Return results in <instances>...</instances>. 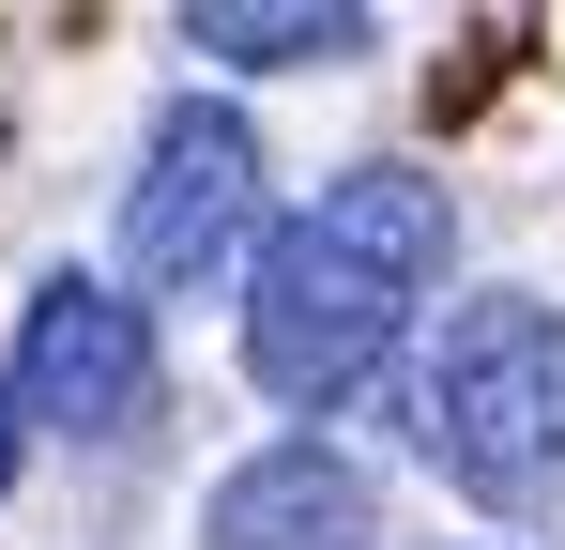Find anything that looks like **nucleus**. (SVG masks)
<instances>
[{"label":"nucleus","mask_w":565,"mask_h":550,"mask_svg":"<svg viewBox=\"0 0 565 550\" xmlns=\"http://www.w3.org/2000/svg\"><path fill=\"white\" fill-rule=\"evenodd\" d=\"M397 413H413V458H428L459 505H489V520H551V505H565V306H535V290H473L459 321L413 352Z\"/></svg>","instance_id":"2"},{"label":"nucleus","mask_w":565,"mask_h":550,"mask_svg":"<svg viewBox=\"0 0 565 550\" xmlns=\"http://www.w3.org/2000/svg\"><path fill=\"white\" fill-rule=\"evenodd\" d=\"M260 123L245 107H199L169 92L153 138H138V183H122V275L138 290H214L230 261H260Z\"/></svg>","instance_id":"3"},{"label":"nucleus","mask_w":565,"mask_h":550,"mask_svg":"<svg viewBox=\"0 0 565 550\" xmlns=\"http://www.w3.org/2000/svg\"><path fill=\"white\" fill-rule=\"evenodd\" d=\"M199 536L214 550H382V489H367V458H337L321 429H290V444L214 474V520Z\"/></svg>","instance_id":"5"},{"label":"nucleus","mask_w":565,"mask_h":550,"mask_svg":"<svg viewBox=\"0 0 565 550\" xmlns=\"http://www.w3.org/2000/svg\"><path fill=\"white\" fill-rule=\"evenodd\" d=\"M444 261H459V214H444L428 169H337L245 261V382L276 413H352L382 367L413 352Z\"/></svg>","instance_id":"1"},{"label":"nucleus","mask_w":565,"mask_h":550,"mask_svg":"<svg viewBox=\"0 0 565 550\" xmlns=\"http://www.w3.org/2000/svg\"><path fill=\"white\" fill-rule=\"evenodd\" d=\"M0 474H15V413H0Z\"/></svg>","instance_id":"7"},{"label":"nucleus","mask_w":565,"mask_h":550,"mask_svg":"<svg viewBox=\"0 0 565 550\" xmlns=\"http://www.w3.org/2000/svg\"><path fill=\"white\" fill-rule=\"evenodd\" d=\"M153 398H169V367H153V306L122 275H46L15 306V352H0V413L15 429H46V444H138Z\"/></svg>","instance_id":"4"},{"label":"nucleus","mask_w":565,"mask_h":550,"mask_svg":"<svg viewBox=\"0 0 565 550\" xmlns=\"http://www.w3.org/2000/svg\"><path fill=\"white\" fill-rule=\"evenodd\" d=\"M367 0H199L184 46L199 62H367Z\"/></svg>","instance_id":"6"}]
</instances>
